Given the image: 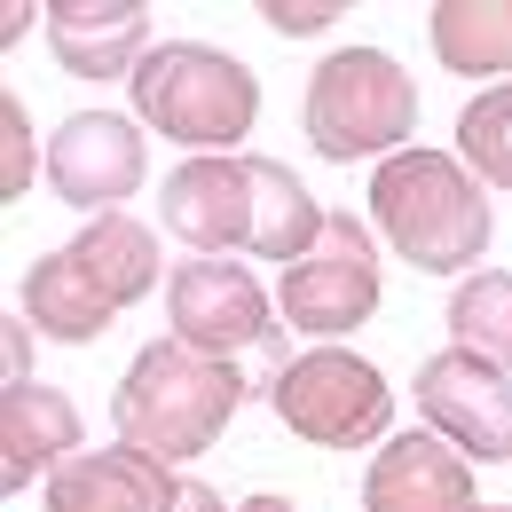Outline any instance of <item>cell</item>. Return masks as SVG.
Instances as JSON below:
<instances>
[{"label":"cell","instance_id":"obj_19","mask_svg":"<svg viewBox=\"0 0 512 512\" xmlns=\"http://www.w3.org/2000/svg\"><path fill=\"white\" fill-rule=\"evenodd\" d=\"M457 158L473 166V182L512 190V79L465 103V119H457Z\"/></svg>","mask_w":512,"mask_h":512},{"label":"cell","instance_id":"obj_25","mask_svg":"<svg viewBox=\"0 0 512 512\" xmlns=\"http://www.w3.org/2000/svg\"><path fill=\"white\" fill-rule=\"evenodd\" d=\"M237 512H300V505H292V497H276V489H260V497H245Z\"/></svg>","mask_w":512,"mask_h":512},{"label":"cell","instance_id":"obj_4","mask_svg":"<svg viewBox=\"0 0 512 512\" xmlns=\"http://www.w3.org/2000/svg\"><path fill=\"white\" fill-rule=\"evenodd\" d=\"M134 119L190 158H229L260 119V79L229 48L205 40H158L134 71Z\"/></svg>","mask_w":512,"mask_h":512},{"label":"cell","instance_id":"obj_17","mask_svg":"<svg viewBox=\"0 0 512 512\" xmlns=\"http://www.w3.org/2000/svg\"><path fill=\"white\" fill-rule=\"evenodd\" d=\"M426 40L457 79H497L512 71V0H442L426 16Z\"/></svg>","mask_w":512,"mask_h":512},{"label":"cell","instance_id":"obj_1","mask_svg":"<svg viewBox=\"0 0 512 512\" xmlns=\"http://www.w3.org/2000/svg\"><path fill=\"white\" fill-rule=\"evenodd\" d=\"M158 229H142L127 213H103L79 229V245L32 260L24 276V323L40 339H64V347H95L119 308H134L150 284H158Z\"/></svg>","mask_w":512,"mask_h":512},{"label":"cell","instance_id":"obj_14","mask_svg":"<svg viewBox=\"0 0 512 512\" xmlns=\"http://www.w3.org/2000/svg\"><path fill=\"white\" fill-rule=\"evenodd\" d=\"M48 48L79 79H134L150 56V8L142 0H56Z\"/></svg>","mask_w":512,"mask_h":512},{"label":"cell","instance_id":"obj_24","mask_svg":"<svg viewBox=\"0 0 512 512\" xmlns=\"http://www.w3.org/2000/svg\"><path fill=\"white\" fill-rule=\"evenodd\" d=\"M24 32H32V8H24V0H8V16H0V48H16Z\"/></svg>","mask_w":512,"mask_h":512},{"label":"cell","instance_id":"obj_5","mask_svg":"<svg viewBox=\"0 0 512 512\" xmlns=\"http://www.w3.org/2000/svg\"><path fill=\"white\" fill-rule=\"evenodd\" d=\"M300 134L331 166H355V158H379V150H410L402 134H418V79L386 48H331L308 71Z\"/></svg>","mask_w":512,"mask_h":512},{"label":"cell","instance_id":"obj_18","mask_svg":"<svg viewBox=\"0 0 512 512\" xmlns=\"http://www.w3.org/2000/svg\"><path fill=\"white\" fill-rule=\"evenodd\" d=\"M449 347L512 371V276L505 268H473L457 284V300H449Z\"/></svg>","mask_w":512,"mask_h":512},{"label":"cell","instance_id":"obj_23","mask_svg":"<svg viewBox=\"0 0 512 512\" xmlns=\"http://www.w3.org/2000/svg\"><path fill=\"white\" fill-rule=\"evenodd\" d=\"M174 512H237V505H221L205 481H182V497H174Z\"/></svg>","mask_w":512,"mask_h":512},{"label":"cell","instance_id":"obj_22","mask_svg":"<svg viewBox=\"0 0 512 512\" xmlns=\"http://www.w3.org/2000/svg\"><path fill=\"white\" fill-rule=\"evenodd\" d=\"M32 339H40V331H32L24 316H8V323H0V363H8V386H24V379H32Z\"/></svg>","mask_w":512,"mask_h":512},{"label":"cell","instance_id":"obj_13","mask_svg":"<svg viewBox=\"0 0 512 512\" xmlns=\"http://www.w3.org/2000/svg\"><path fill=\"white\" fill-rule=\"evenodd\" d=\"M182 481L150 449H79L48 473V512H174Z\"/></svg>","mask_w":512,"mask_h":512},{"label":"cell","instance_id":"obj_3","mask_svg":"<svg viewBox=\"0 0 512 512\" xmlns=\"http://www.w3.org/2000/svg\"><path fill=\"white\" fill-rule=\"evenodd\" d=\"M371 221L394 245V260H410L418 276H457L489 253L497 221H489V190L473 182L465 158L449 150H394L371 174Z\"/></svg>","mask_w":512,"mask_h":512},{"label":"cell","instance_id":"obj_11","mask_svg":"<svg viewBox=\"0 0 512 512\" xmlns=\"http://www.w3.org/2000/svg\"><path fill=\"white\" fill-rule=\"evenodd\" d=\"M158 213L197 260L245 253L253 245V158H182L166 174Z\"/></svg>","mask_w":512,"mask_h":512},{"label":"cell","instance_id":"obj_16","mask_svg":"<svg viewBox=\"0 0 512 512\" xmlns=\"http://www.w3.org/2000/svg\"><path fill=\"white\" fill-rule=\"evenodd\" d=\"M323 229H331V213L308 197V182L292 166H276V158H253V245L245 253L292 268V260H308L323 245Z\"/></svg>","mask_w":512,"mask_h":512},{"label":"cell","instance_id":"obj_10","mask_svg":"<svg viewBox=\"0 0 512 512\" xmlns=\"http://www.w3.org/2000/svg\"><path fill=\"white\" fill-rule=\"evenodd\" d=\"M48 182L71 213H119V197L142 190V119L119 111H71L48 142Z\"/></svg>","mask_w":512,"mask_h":512},{"label":"cell","instance_id":"obj_9","mask_svg":"<svg viewBox=\"0 0 512 512\" xmlns=\"http://www.w3.org/2000/svg\"><path fill=\"white\" fill-rule=\"evenodd\" d=\"M418 410H426V434H442L457 457L473 465H512V371L442 347L418 363Z\"/></svg>","mask_w":512,"mask_h":512},{"label":"cell","instance_id":"obj_7","mask_svg":"<svg viewBox=\"0 0 512 512\" xmlns=\"http://www.w3.org/2000/svg\"><path fill=\"white\" fill-rule=\"evenodd\" d=\"M166 316H174V339L197 347V355H213V363H237L245 347H260L276 371L292 363L284 355L292 323L268 308V292H260V276L245 260H182L166 276Z\"/></svg>","mask_w":512,"mask_h":512},{"label":"cell","instance_id":"obj_15","mask_svg":"<svg viewBox=\"0 0 512 512\" xmlns=\"http://www.w3.org/2000/svg\"><path fill=\"white\" fill-rule=\"evenodd\" d=\"M79 410L71 394L24 379V386H0V489H32L40 473H56L64 457H79Z\"/></svg>","mask_w":512,"mask_h":512},{"label":"cell","instance_id":"obj_26","mask_svg":"<svg viewBox=\"0 0 512 512\" xmlns=\"http://www.w3.org/2000/svg\"><path fill=\"white\" fill-rule=\"evenodd\" d=\"M473 512H512V505H473Z\"/></svg>","mask_w":512,"mask_h":512},{"label":"cell","instance_id":"obj_2","mask_svg":"<svg viewBox=\"0 0 512 512\" xmlns=\"http://www.w3.org/2000/svg\"><path fill=\"white\" fill-rule=\"evenodd\" d=\"M245 394H253V379L237 363H213L182 339H150L111 386V426H119L127 449H150V457L182 465V457H205L229 434Z\"/></svg>","mask_w":512,"mask_h":512},{"label":"cell","instance_id":"obj_20","mask_svg":"<svg viewBox=\"0 0 512 512\" xmlns=\"http://www.w3.org/2000/svg\"><path fill=\"white\" fill-rule=\"evenodd\" d=\"M32 166H40V150H32V111H24L16 87H8V95H0V197H8V205L32 190Z\"/></svg>","mask_w":512,"mask_h":512},{"label":"cell","instance_id":"obj_8","mask_svg":"<svg viewBox=\"0 0 512 512\" xmlns=\"http://www.w3.org/2000/svg\"><path fill=\"white\" fill-rule=\"evenodd\" d=\"M276 316L292 331H308V339H323V347H339L347 331H363L379 316V245H371V229L355 213H331L323 245L284 268Z\"/></svg>","mask_w":512,"mask_h":512},{"label":"cell","instance_id":"obj_6","mask_svg":"<svg viewBox=\"0 0 512 512\" xmlns=\"http://www.w3.org/2000/svg\"><path fill=\"white\" fill-rule=\"evenodd\" d=\"M260 394H268V410L308 449H379L386 434H394V386H386L379 363H363L355 347L292 355Z\"/></svg>","mask_w":512,"mask_h":512},{"label":"cell","instance_id":"obj_21","mask_svg":"<svg viewBox=\"0 0 512 512\" xmlns=\"http://www.w3.org/2000/svg\"><path fill=\"white\" fill-rule=\"evenodd\" d=\"M260 16H268V32H284V40H316V32H331L347 8H339V0H268Z\"/></svg>","mask_w":512,"mask_h":512},{"label":"cell","instance_id":"obj_12","mask_svg":"<svg viewBox=\"0 0 512 512\" xmlns=\"http://www.w3.org/2000/svg\"><path fill=\"white\" fill-rule=\"evenodd\" d=\"M363 512H473V457L442 434H386L363 473Z\"/></svg>","mask_w":512,"mask_h":512}]
</instances>
